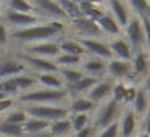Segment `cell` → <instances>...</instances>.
<instances>
[{"instance_id": "6da1fadb", "label": "cell", "mask_w": 150, "mask_h": 137, "mask_svg": "<svg viewBox=\"0 0 150 137\" xmlns=\"http://www.w3.org/2000/svg\"><path fill=\"white\" fill-rule=\"evenodd\" d=\"M65 29L66 26L63 21H47V23H39L31 28H24V29H16L13 32V39L29 45V44L45 42L49 39L58 37L65 32Z\"/></svg>"}, {"instance_id": "7a4b0ae2", "label": "cell", "mask_w": 150, "mask_h": 137, "mask_svg": "<svg viewBox=\"0 0 150 137\" xmlns=\"http://www.w3.org/2000/svg\"><path fill=\"white\" fill-rule=\"evenodd\" d=\"M121 113H123V105L110 97L108 100L102 102L98 107H95V113L92 116V126L97 131H102L111 126L113 123H118Z\"/></svg>"}, {"instance_id": "3957f363", "label": "cell", "mask_w": 150, "mask_h": 137, "mask_svg": "<svg viewBox=\"0 0 150 137\" xmlns=\"http://www.w3.org/2000/svg\"><path fill=\"white\" fill-rule=\"evenodd\" d=\"M68 92L66 89H36V90H29L26 94L20 95L18 100L28 102L29 105H47V103H62L68 98Z\"/></svg>"}, {"instance_id": "277c9868", "label": "cell", "mask_w": 150, "mask_h": 137, "mask_svg": "<svg viewBox=\"0 0 150 137\" xmlns=\"http://www.w3.org/2000/svg\"><path fill=\"white\" fill-rule=\"evenodd\" d=\"M24 111L29 118L42 119L47 123L69 118L68 107H62V105H28Z\"/></svg>"}, {"instance_id": "5b68a950", "label": "cell", "mask_w": 150, "mask_h": 137, "mask_svg": "<svg viewBox=\"0 0 150 137\" xmlns=\"http://www.w3.org/2000/svg\"><path fill=\"white\" fill-rule=\"evenodd\" d=\"M123 37L127 40L134 53L144 52L145 49V39H144V29H142V21L139 18L131 16L127 26L123 29Z\"/></svg>"}, {"instance_id": "8992f818", "label": "cell", "mask_w": 150, "mask_h": 137, "mask_svg": "<svg viewBox=\"0 0 150 137\" xmlns=\"http://www.w3.org/2000/svg\"><path fill=\"white\" fill-rule=\"evenodd\" d=\"M34 13L40 18V15L49 18L50 21H65L66 15L58 5V2H52V0H34Z\"/></svg>"}, {"instance_id": "52a82bcc", "label": "cell", "mask_w": 150, "mask_h": 137, "mask_svg": "<svg viewBox=\"0 0 150 137\" xmlns=\"http://www.w3.org/2000/svg\"><path fill=\"white\" fill-rule=\"evenodd\" d=\"M71 28L79 34V39H105L98 24L86 16L71 21Z\"/></svg>"}, {"instance_id": "ba28073f", "label": "cell", "mask_w": 150, "mask_h": 137, "mask_svg": "<svg viewBox=\"0 0 150 137\" xmlns=\"http://www.w3.org/2000/svg\"><path fill=\"white\" fill-rule=\"evenodd\" d=\"M79 42L82 44V47L86 49V53L89 56H97V58L107 60V61H110L113 58L110 45L103 39H79Z\"/></svg>"}, {"instance_id": "9c48e42d", "label": "cell", "mask_w": 150, "mask_h": 137, "mask_svg": "<svg viewBox=\"0 0 150 137\" xmlns=\"http://www.w3.org/2000/svg\"><path fill=\"white\" fill-rule=\"evenodd\" d=\"M131 74H132L131 61L116 60V58H111L110 61H108V65H107V78L111 79L113 82H123V81H126Z\"/></svg>"}, {"instance_id": "30bf717a", "label": "cell", "mask_w": 150, "mask_h": 137, "mask_svg": "<svg viewBox=\"0 0 150 137\" xmlns=\"http://www.w3.org/2000/svg\"><path fill=\"white\" fill-rule=\"evenodd\" d=\"M20 60L26 65V68H33L34 71H37V74L42 73H58L60 68L55 63V60H49V58H40V56H34V55H20Z\"/></svg>"}, {"instance_id": "8fae6325", "label": "cell", "mask_w": 150, "mask_h": 137, "mask_svg": "<svg viewBox=\"0 0 150 137\" xmlns=\"http://www.w3.org/2000/svg\"><path fill=\"white\" fill-rule=\"evenodd\" d=\"M107 60L97 58V56H84L81 63V71L86 76H92L97 79H103L107 78Z\"/></svg>"}, {"instance_id": "7c38bea8", "label": "cell", "mask_w": 150, "mask_h": 137, "mask_svg": "<svg viewBox=\"0 0 150 137\" xmlns=\"http://www.w3.org/2000/svg\"><path fill=\"white\" fill-rule=\"evenodd\" d=\"M28 55L40 56V58H57L60 55V47L58 40H45V42H37V44H29L26 47Z\"/></svg>"}, {"instance_id": "4fadbf2b", "label": "cell", "mask_w": 150, "mask_h": 137, "mask_svg": "<svg viewBox=\"0 0 150 137\" xmlns=\"http://www.w3.org/2000/svg\"><path fill=\"white\" fill-rule=\"evenodd\" d=\"M4 23L16 26L20 29H24V28H31V26L39 24L40 18L37 15H31V13H16V11H11V10H5Z\"/></svg>"}, {"instance_id": "5bb4252c", "label": "cell", "mask_w": 150, "mask_h": 137, "mask_svg": "<svg viewBox=\"0 0 150 137\" xmlns=\"http://www.w3.org/2000/svg\"><path fill=\"white\" fill-rule=\"evenodd\" d=\"M113 85H115V82L111 81V79L103 78V79H100L87 94H86V97H87L91 102H94L95 105H98V103H102V102L108 100V98L111 97Z\"/></svg>"}, {"instance_id": "9a60e30c", "label": "cell", "mask_w": 150, "mask_h": 137, "mask_svg": "<svg viewBox=\"0 0 150 137\" xmlns=\"http://www.w3.org/2000/svg\"><path fill=\"white\" fill-rule=\"evenodd\" d=\"M118 124H120V137H134L139 126V118L134 114V111L129 107H124L118 119Z\"/></svg>"}, {"instance_id": "2e32d148", "label": "cell", "mask_w": 150, "mask_h": 137, "mask_svg": "<svg viewBox=\"0 0 150 137\" xmlns=\"http://www.w3.org/2000/svg\"><path fill=\"white\" fill-rule=\"evenodd\" d=\"M105 7L108 8L107 11L115 18V21L120 24L121 29H124V28L127 26V23H129V20H131V11H129V8H127L126 2L123 4L120 0H110Z\"/></svg>"}, {"instance_id": "e0dca14e", "label": "cell", "mask_w": 150, "mask_h": 137, "mask_svg": "<svg viewBox=\"0 0 150 137\" xmlns=\"http://www.w3.org/2000/svg\"><path fill=\"white\" fill-rule=\"evenodd\" d=\"M108 45H110L111 55L113 58L116 60H124V61H131L134 56V52L131 49V45L127 44V40L124 39L123 36L121 37H115V39L108 40Z\"/></svg>"}, {"instance_id": "ac0fdd59", "label": "cell", "mask_w": 150, "mask_h": 137, "mask_svg": "<svg viewBox=\"0 0 150 137\" xmlns=\"http://www.w3.org/2000/svg\"><path fill=\"white\" fill-rule=\"evenodd\" d=\"M26 65L18 58H11V60H4L0 61V81L2 79H8V78H15L26 73Z\"/></svg>"}, {"instance_id": "d6986e66", "label": "cell", "mask_w": 150, "mask_h": 137, "mask_svg": "<svg viewBox=\"0 0 150 137\" xmlns=\"http://www.w3.org/2000/svg\"><path fill=\"white\" fill-rule=\"evenodd\" d=\"M131 68H132V74L139 78H145L150 74V61H149V52L144 50V52L134 53L132 60H131Z\"/></svg>"}, {"instance_id": "ffe728a7", "label": "cell", "mask_w": 150, "mask_h": 137, "mask_svg": "<svg viewBox=\"0 0 150 137\" xmlns=\"http://www.w3.org/2000/svg\"><path fill=\"white\" fill-rule=\"evenodd\" d=\"M97 24H98V28L102 29L103 36H110L111 39L123 36V29L120 28V24H118L116 21H115V18L111 16V15L108 13V11L100 18V20L97 21Z\"/></svg>"}, {"instance_id": "44dd1931", "label": "cell", "mask_w": 150, "mask_h": 137, "mask_svg": "<svg viewBox=\"0 0 150 137\" xmlns=\"http://www.w3.org/2000/svg\"><path fill=\"white\" fill-rule=\"evenodd\" d=\"M60 53H68V55H76V56H87L86 49L82 47V44L79 42V39H73V37H63L58 40Z\"/></svg>"}, {"instance_id": "7402d4cb", "label": "cell", "mask_w": 150, "mask_h": 137, "mask_svg": "<svg viewBox=\"0 0 150 137\" xmlns=\"http://www.w3.org/2000/svg\"><path fill=\"white\" fill-rule=\"evenodd\" d=\"M129 108L134 111V114H136L137 118H142L144 114L149 111L150 98H149V95H147V92L144 90L140 85L137 87V95H136V98L132 100V103L129 105Z\"/></svg>"}, {"instance_id": "603a6c76", "label": "cell", "mask_w": 150, "mask_h": 137, "mask_svg": "<svg viewBox=\"0 0 150 137\" xmlns=\"http://www.w3.org/2000/svg\"><path fill=\"white\" fill-rule=\"evenodd\" d=\"M95 107L97 105L94 102H91L86 95H82V97H74L69 102L68 110H69V114H81V113L89 114L92 110H95Z\"/></svg>"}, {"instance_id": "cb8c5ba5", "label": "cell", "mask_w": 150, "mask_h": 137, "mask_svg": "<svg viewBox=\"0 0 150 137\" xmlns=\"http://www.w3.org/2000/svg\"><path fill=\"white\" fill-rule=\"evenodd\" d=\"M98 81H100V79L92 78V76H84V78H82L79 82H76V84H73V85H69V87H66V92H68V95L82 97V94H87V92L91 90V89L94 87V85L97 84Z\"/></svg>"}, {"instance_id": "d4e9b609", "label": "cell", "mask_w": 150, "mask_h": 137, "mask_svg": "<svg viewBox=\"0 0 150 137\" xmlns=\"http://www.w3.org/2000/svg\"><path fill=\"white\" fill-rule=\"evenodd\" d=\"M36 79L45 89H57V90L65 89V82L60 78L58 73H42V74H37Z\"/></svg>"}, {"instance_id": "484cf974", "label": "cell", "mask_w": 150, "mask_h": 137, "mask_svg": "<svg viewBox=\"0 0 150 137\" xmlns=\"http://www.w3.org/2000/svg\"><path fill=\"white\" fill-rule=\"evenodd\" d=\"M126 5L131 11V16L139 18V20L150 16V5L145 0H129V2H126Z\"/></svg>"}, {"instance_id": "4316f807", "label": "cell", "mask_w": 150, "mask_h": 137, "mask_svg": "<svg viewBox=\"0 0 150 137\" xmlns=\"http://www.w3.org/2000/svg\"><path fill=\"white\" fill-rule=\"evenodd\" d=\"M58 74L63 79V82H65V89L73 85V84H76V82H79L86 76L81 71V68H60Z\"/></svg>"}, {"instance_id": "83f0119b", "label": "cell", "mask_w": 150, "mask_h": 137, "mask_svg": "<svg viewBox=\"0 0 150 137\" xmlns=\"http://www.w3.org/2000/svg\"><path fill=\"white\" fill-rule=\"evenodd\" d=\"M49 132H50V136H52V137H66L68 134H71L73 129H71L69 118H65V119H58V121L50 123Z\"/></svg>"}, {"instance_id": "f1b7e54d", "label": "cell", "mask_w": 150, "mask_h": 137, "mask_svg": "<svg viewBox=\"0 0 150 137\" xmlns=\"http://www.w3.org/2000/svg\"><path fill=\"white\" fill-rule=\"evenodd\" d=\"M49 126H50V123H47V121L36 119V118H28V121L23 124V131L28 136H34V134H40V132L49 131Z\"/></svg>"}, {"instance_id": "f546056e", "label": "cell", "mask_w": 150, "mask_h": 137, "mask_svg": "<svg viewBox=\"0 0 150 137\" xmlns=\"http://www.w3.org/2000/svg\"><path fill=\"white\" fill-rule=\"evenodd\" d=\"M58 5L62 7V10L65 11L66 20L74 21V20H78V18H82V13H81V10H79L78 2H73V0H60Z\"/></svg>"}, {"instance_id": "4dcf8cb0", "label": "cell", "mask_w": 150, "mask_h": 137, "mask_svg": "<svg viewBox=\"0 0 150 137\" xmlns=\"http://www.w3.org/2000/svg\"><path fill=\"white\" fill-rule=\"evenodd\" d=\"M55 63L58 65V68H78V66H81V63H82V56L60 53V55L55 58Z\"/></svg>"}, {"instance_id": "1f68e13d", "label": "cell", "mask_w": 150, "mask_h": 137, "mask_svg": "<svg viewBox=\"0 0 150 137\" xmlns=\"http://www.w3.org/2000/svg\"><path fill=\"white\" fill-rule=\"evenodd\" d=\"M69 123H71L73 132H79L81 129H84L86 126L92 124V116L91 114H69Z\"/></svg>"}, {"instance_id": "d6a6232c", "label": "cell", "mask_w": 150, "mask_h": 137, "mask_svg": "<svg viewBox=\"0 0 150 137\" xmlns=\"http://www.w3.org/2000/svg\"><path fill=\"white\" fill-rule=\"evenodd\" d=\"M23 136H24V131L21 126L7 123V121L0 123V137H23Z\"/></svg>"}, {"instance_id": "836d02e7", "label": "cell", "mask_w": 150, "mask_h": 137, "mask_svg": "<svg viewBox=\"0 0 150 137\" xmlns=\"http://www.w3.org/2000/svg\"><path fill=\"white\" fill-rule=\"evenodd\" d=\"M7 10L16 11V13H34V5L33 2H24V0H10L7 4Z\"/></svg>"}, {"instance_id": "e575fe53", "label": "cell", "mask_w": 150, "mask_h": 137, "mask_svg": "<svg viewBox=\"0 0 150 137\" xmlns=\"http://www.w3.org/2000/svg\"><path fill=\"white\" fill-rule=\"evenodd\" d=\"M15 82H16V87H18V90H26V92H29V89L33 87V85H36L37 84V79H36V76H33V74H20V76H15Z\"/></svg>"}, {"instance_id": "d590c367", "label": "cell", "mask_w": 150, "mask_h": 137, "mask_svg": "<svg viewBox=\"0 0 150 137\" xmlns=\"http://www.w3.org/2000/svg\"><path fill=\"white\" fill-rule=\"evenodd\" d=\"M0 92H4L7 97H11V98H13V95L20 94V90H18V87H16V82H15L13 78L2 79V81H0Z\"/></svg>"}, {"instance_id": "8d00e7d4", "label": "cell", "mask_w": 150, "mask_h": 137, "mask_svg": "<svg viewBox=\"0 0 150 137\" xmlns=\"http://www.w3.org/2000/svg\"><path fill=\"white\" fill-rule=\"evenodd\" d=\"M28 118H29V116L26 114V111H24V110H15V111H11V113L5 118V121L23 127V124L28 121Z\"/></svg>"}, {"instance_id": "74e56055", "label": "cell", "mask_w": 150, "mask_h": 137, "mask_svg": "<svg viewBox=\"0 0 150 137\" xmlns=\"http://www.w3.org/2000/svg\"><path fill=\"white\" fill-rule=\"evenodd\" d=\"M124 94H126V84L124 82H115L113 92H111V98L123 105L124 103Z\"/></svg>"}, {"instance_id": "f35d334b", "label": "cell", "mask_w": 150, "mask_h": 137, "mask_svg": "<svg viewBox=\"0 0 150 137\" xmlns=\"http://www.w3.org/2000/svg\"><path fill=\"white\" fill-rule=\"evenodd\" d=\"M95 137H120V124L113 123L111 126L105 127V129L98 131Z\"/></svg>"}, {"instance_id": "ab89813d", "label": "cell", "mask_w": 150, "mask_h": 137, "mask_svg": "<svg viewBox=\"0 0 150 137\" xmlns=\"http://www.w3.org/2000/svg\"><path fill=\"white\" fill-rule=\"evenodd\" d=\"M142 21V29H144V39H145V49L150 52V16L144 18Z\"/></svg>"}, {"instance_id": "60d3db41", "label": "cell", "mask_w": 150, "mask_h": 137, "mask_svg": "<svg viewBox=\"0 0 150 137\" xmlns=\"http://www.w3.org/2000/svg\"><path fill=\"white\" fill-rule=\"evenodd\" d=\"M137 95V87L136 85H126V94H124V105H127L129 107L131 103H132V100L136 98Z\"/></svg>"}, {"instance_id": "b9f144b4", "label": "cell", "mask_w": 150, "mask_h": 137, "mask_svg": "<svg viewBox=\"0 0 150 137\" xmlns=\"http://www.w3.org/2000/svg\"><path fill=\"white\" fill-rule=\"evenodd\" d=\"M95 136H97V129H95L92 124H89V126H86L84 129H81L79 132H74L73 137H95Z\"/></svg>"}, {"instance_id": "7bdbcfd3", "label": "cell", "mask_w": 150, "mask_h": 137, "mask_svg": "<svg viewBox=\"0 0 150 137\" xmlns=\"http://www.w3.org/2000/svg\"><path fill=\"white\" fill-rule=\"evenodd\" d=\"M8 40H10V34H8L7 24H5L4 21H0V47L7 45Z\"/></svg>"}, {"instance_id": "ee69618b", "label": "cell", "mask_w": 150, "mask_h": 137, "mask_svg": "<svg viewBox=\"0 0 150 137\" xmlns=\"http://www.w3.org/2000/svg\"><path fill=\"white\" fill-rule=\"evenodd\" d=\"M13 105H15V98H11V97H7V98H4V100H0V113L10 110Z\"/></svg>"}, {"instance_id": "f6af8a7d", "label": "cell", "mask_w": 150, "mask_h": 137, "mask_svg": "<svg viewBox=\"0 0 150 137\" xmlns=\"http://www.w3.org/2000/svg\"><path fill=\"white\" fill-rule=\"evenodd\" d=\"M140 119H142V131H140V132L150 134V108H149V111L140 118Z\"/></svg>"}, {"instance_id": "bcb514c9", "label": "cell", "mask_w": 150, "mask_h": 137, "mask_svg": "<svg viewBox=\"0 0 150 137\" xmlns=\"http://www.w3.org/2000/svg\"><path fill=\"white\" fill-rule=\"evenodd\" d=\"M140 87L147 92V95H149V98H150V74L145 76V78L140 81Z\"/></svg>"}, {"instance_id": "7dc6e473", "label": "cell", "mask_w": 150, "mask_h": 137, "mask_svg": "<svg viewBox=\"0 0 150 137\" xmlns=\"http://www.w3.org/2000/svg\"><path fill=\"white\" fill-rule=\"evenodd\" d=\"M26 137H52V136H50V132H49V131H45V132L34 134V136H26Z\"/></svg>"}, {"instance_id": "c3c4849f", "label": "cell", "mask_w": 150, "mask_h": 137, "mask_svg": "<svg viewBox=\"0 0 150 137\" xmlns=\"http://www.w3.org/2000/svg\"><path fill=\"white\" fill-rule=\"evenodd\" d=\"M136 137H150V134H147V132H139Z\"/></svg>"}, {"instance_id": "681fc988", "label": "cell", "mask_w": 150, "mask_h": 137, "mask_svg": "<svg viewBox=\"0 0 150 137\" xmlns=\"http://www.w3.org/2000/svg\"><path fill=\"white\" fill-rule=\"evenodd\" d=\"M4 98H7V95H5L4 92H0V100H4Z\"/></svg>"}, {"instance_id": "f907efd6", "label": "cell", "mask_w": 150, "mask_h": 137, "mask_svg": "<svg viewBox=\"0 0 150 137\" xmlns=\"http://www.w3.org/2000/svg\"><path fill=\"white\" fill-rule=\"evenodd\" d=\"M0 20H2V11H0Z\"/></svg>"}, {"instance_id": "816d5d0a", "label": "cell", "mask_w": 150, "mask_h": 137, "mask_svg": "<svg viewBox=\"0 0 150 137\" xmlns=\"http://www.w3.org/2000/svg\"><path fill=\"white\" fill-rule=\"evenodd\" d=\"M149 61H150V52H149Z\"/></svg>"}, {"instance_id": "f5cc1de1", "label": "cell", "mask_w": 150, "mask_h": 137, "mask_svg": "<svg viewBox=\"0 0 150 137\" xmlns=\"http://www.w3.org/2000/svg\"><path fill=\"white\" fill-rule=\"evenodd\" d=\"M68 137H73V136H68Z\"/></svg>"}, {"instance_id": "db71d44e", "label": "cell", "mask_w": 150, "mask_h": 137, "mask_svg": "<svg viewBox=\"0 0 150 137\" xmlns=\"http://www.w3.org/2000/svg\"><path fill=\"white\" fill-rule=\"evenodd\" d=\"M149 5H150V2H149Z\"/></svg>"}, {"instance_id": "11a10c76", "label": "cell", "mask_w": 150, "mask_h": 137, "mask_svg": "<svg viewBox=\"0 0 150 137\" xmlns=\"http://www.w3.org/2000/svg\"><path fill=\"white\" fill-rule=\"evenodd\" d=\"M134 137H136V136H134Z\"/></svg>"}]
</instances>
